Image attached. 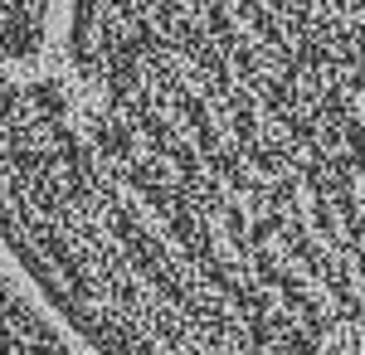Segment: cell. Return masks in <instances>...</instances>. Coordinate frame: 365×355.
Segmentation results:
<instances>
[{"instance_id":"cell-3","label":"cell","mask_w":365,"mask_h":355,"mask_svg":"<svg viewBox=\"0 0 365 355\" xmlns=\"http://www.w3.org/2000/svg\"><path fill=\"white\" fill-rule=\"evenodd\" d=\"M68 0H0V73H34L58 58Z\"/></svg>"},{"instance_id":"cell-2","label":"cell","mask_w":365,"mask_h":355,"mask_svg":"<svg viewBox=\"0 0 365 355\" xmlns=\"http://www.w3.org/2000/svg\"><path fill=\"white\" fill-rule=\"evenodd\" d=\"M0 355H103L0 239Z\"/></svg>"},{"instance_id":"cell-1","label":"cell","mask_w":365,"mask_h":355,"mask_svg":"<svg viewBox=\"0 0 365 355\" xmlns=\"http://www.w3.org/2000/svg\"><path fill=\"white\" fill-rule=\"evenodd\" d=\"M68 146L10 234L103 355H365V0H68Z\"/></svg>"}]
</instances>
